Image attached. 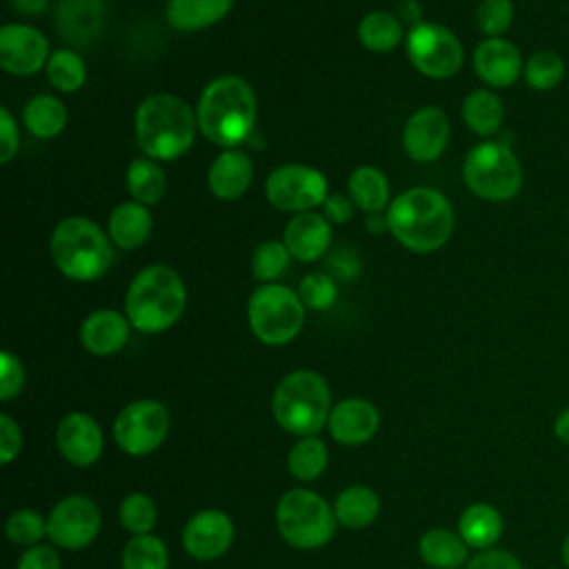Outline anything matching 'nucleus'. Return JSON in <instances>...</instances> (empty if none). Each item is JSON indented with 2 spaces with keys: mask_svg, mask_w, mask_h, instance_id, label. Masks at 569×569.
Instances as JSON below:
<instances>
[{
  "mask_svg": "<svg viewBox=\"0 0 569 569\" xmlns=\"http://www.w3.org/2000/svg\"><path fill=\"white\" fill-rule=\"evenodd\" d=\"M385 218L393 238L413 253L440 249L453 231L449 200L429 187H413L398 193L387 207Z\"/></svg>",
  "mask_w": 569,
  "mask_h": 569,
  "instance_id": "1",
  "label": "nucleus"
},
{
  "mask_svg": "<svg viewBox=\"0 0 569 569\" xmlns=\"http://www.w3.org/2000/svg\"><path fill=\"white\" fill-rule=\"evenodd\" d=\"M196 118L198 129L207 140L218 147L233 149L253 131V89L238 76H220L202 89Z\"/></svg>",
  "mask_w": 569,
  "mask_h": 569,
  "instance_id": "2",
  "label": "nucleus"
},
{
  "mask_svg": "<svg viewBox=\"0 0 569 569\" xmlns=\"http://www.w3.org/2000/svg\"><path fill=\"white\" fill-rule=\"evenodd\" d=\"M193 109L173 93H153L136 109V142L151 160L184 156L196 138Z\"/></svg>",
  "mask_w": 569,
  "mask_h": 569,
  "instance_id": "3",
  "label": "nucleus"
},
{
  "mask_svg": "<svg viewBox=\"0 0 569 569\" xmlns=\"http://www.w3.org/2000/svg\"><path fill=\"white\" fill-rule=\"evenodd\" d=\"M187 305V289L176 269L149 264L136 273L127 289L124 316L142 333H160L173 327Z\"/></svg>",
  "mask_w": 569,
  "mask_h": 569,
  "instance_id": "4",
  "label": "nucleus"
},
{
  "mask_svg": "<svg viewBox=\"0 0 569 569\" xmlns=\"http://www.w3.org/2000/svg\"><path fill=\"white\" fill-rule=\"evenodd\" d=\"M53 264L71 280H98L113 260L111 238L84 216L62 218L49 240Z\"/></svg>",
  "mask_w": 569,
  "mask_h": 569,
  "instance_id": "5",
  "label": "nucleus"
},
{
  "mask_svg": "<svg viewBox=\"0 0 569 569\" xmlns=\"http://www.w3.org/2000/svg\"><path fill=\"white\" fill-rule=\"evenodd\" d=\"M273 418L293 436H316L329 420L331 391L327 380L309 369L287 373L273 391Z\"/></svg>",
  "mask_w": 569,
  "mask_h": 569,
  "instance_id": "6",
  "label": "nucleus"
},
{
  "mask_svg": "<svg viewBox=\"0 0 569 569\" xmlns=\"http://www.w3.org/2000/svg\"><path fill=\"white\" fill-rule=\"evenodd\" d=\"M278 531L296 549H318L336 531V513L329 502L311 489H289L276 507Z\"/></svg>",
  "mask_w": 569,
  "mask_h": 569,
  "instance_id": "7",
  "label": "nucleus"
},
{
  "mask_svg": "<svg viewBox=\"0 0 569 569\" xmlns=\"http://www.w3.org/2000/svg\"><path fill=\"white\" fill-rule=\"evenodd\" d=\"M462 178L469 191L478 198L489 202H505L520 191L522 167L507 144L487 140L467 153Z\"/></svg>",
  "mask_w": 569,
  "mask_h": 569,
  "instance_id": "8",
  "label": "nucleus"
},
{
  "mask_svg": "<svg viewBox=\"0 0 569 569\" xmlns=\"http://www.w3.org/2000/svg\"><path fill=\"white\" fill-rule=\"evenodd\" d=\"M247 318L253 336L260 342L280 347L300 333L305 322V305L289 287L267 282L251 293Z\"/></svg>",
  "mask_w": 569,
  "mask_h": 569,
  "instance_id": "9",
  "label": "nucleus"
},
{
  "mask_svg": "<svg viewBox=\"0 0 569 569\" xmlns=\"http://www.w3.org/2000/svg\"><path fill=\"white\" fill-rule=\"evenodd\" d=\"M411 64L429 78H451L460 71L465 51L460 40L438 22H418L407 36Z\"/></svg>",
  "mask_w": 569,
  "mask_h": 569,
  "instance_id": "10",
  "label": "nucleus"
},
{
  "mask_svg": "<svg viewBox=\"0 0 569 569\" xmlns=\"http://www.w3.org/2000/svg\"><path fill=\"white\" fill-rule=\"evenodd\" d=\"M267 200L280 211H311L327 200V178L309 164H280L264 184Z\"/></svg>",
  "mask_w": 569,
  "mask_h": 569,
  "instance_id": "11",
  "label": "nucleus"
},
{
  "mask_svg": "<svg viewBox=\"0 0 569 569\" xmlns=\"http://www.w3.org/2000/svg\"><path fill=\"white\" fill-rule=\"evenodd\" d=\"M169 433V411L156 400H136L127 405L116 422V445L129 456H147L156 451Z\"/></svg>",
  "mask_w": 569,
  "mask_h": 569,
  "instance_id": "12",
  "label": "nucleus"
},
{
  "mask_svg": "<svg viewBox=\"0 0 569 569\" xmlns=\"http://www.w3.org/2000/svg\"><path fill=\"white\" fill-rule=\"evenodd\" d=\"M100 531V511L87 496H67L58 500L47 518V536L62 549H82Z\"/></svg>",
  "mask_w": 569,
  "mask_h": 569,
  "instance_id": "13",
  "label": "nucleus"
},
{
  "mask_svg": "<svg viewBox=\"0 0 569 569\" xmlns=\"http://www.w3.org/2000/svg\"><path fill=\"white\" fill-rule=\"evenodd\" d=\"M233 542V522L220 509L193 513L182 529V547L196 560H216Z\"/></svg>",
  "mask_w": 569,
  "mask_h": 569,
  "instance_id": "14",
  "label": "nucleus"
},
{
  "mask_svg": "<svg viewBox=\"0 0 569 569\" xmlns=\"http://www.w3.org/2000/svg\"><path fill=\"white\" fill-rule=\"evenodd\" d=\"M47 38L27 24H4L0 29V67L13 76H31L47 67Z\"/></svg>",
  "mask_w": 569,
  "mask_h": 569,
  "instance_id": "15",
  "label": "nucleus"
},
{
  "mask_svg": "<svg viewBox=\"0 0 569 569\" xmlns=\"http://www.w3.org/2000/svg\"><path fill=\"white\" fill-rule=\"evenodd\" d=\"M449 142V120L440 107H420L402 131L405 153L416 162L436 160Z\"/></svg>",
  "mask_w": 569,
  "mask_h": 569,
  "instance_id": "16",
  "label": "nucleus"
},
{
  "mask_svg": "<svg viewBox=\"0 0 569 569\" xmlns=\"http://www.w3.org/2000/svg\"><path fill=\"white\" fill-rule=\"evenodd\" d=\"M56 445L67 462L76 467H89L102 453V429L89 413L71 411L58 425Z\"/></svg>",
  "mask_w": 569,
  "mask_h": 569,
  "instance_id": "17",
  "label": "nucleus"
},
{
  "mask_svg": "<svg viewBox=\"0 0 569 569\" xmlns=\"http://www.w3.org/2000/svg\"><path fill=\"white\" fill-rule=\"evenodd\" d=\"M380 425L378 409L365 398H347L331 407L327 429L340 445L353 447L367 442Z\"/></svg>",
  "mask_w": 569,
  "mask_h": 569,
  "instance_id": "18",
  "label": "nucleus"
},
{
  "mask_svg": "<svg viewBox=\"0 0 569 569\" xmlns=\"http://www.w3.org/2000/svg\"><path fill=\"white\" fill-rule=\"evenodd\" d=\"M473 69L489 87H511L525 64L516 44L505 38H487L473 51Z\"/></svg>",
  "mask_w": 569,
  "mask_h": 569,
  "instance_id": "19",
  "label": "nucleus"
},
{
  "mask_svg": "<svg viewBox=\"0 0 569 569\" xmlns=\"http://www.w3.org/2000/svg\"><path fill=\"white\" fill-rule=\"evenodd\" d=\"M331 244V224L316 211L296 213L284 227V247L302 262H313Z\"/></svg>",
  "mask_w": 569,
  "mask_h": 569,
  "instance_id": "20",
  "label": "nucleus"
},
{
  "mask_svg": "<svg viewBox=\"0 0 569 569\" xmlns=\"http://www.w3.org/2000/svg\"><path fill=\"white\" fill-rule=\"evenodd\" d=\"M129 318L113 309H98L80 325V342L93 356L118 353L129 340Z\"/></svg>",
  "mask_w": 569,
  "mask_h": 569,
  "instance_id": "21",
  "label": "nucleus"
},
{
  "mask_svg": "<svg viewBox=\"0 0 569 569\" xmlns=\"http://www.w3.org/2000/svg\"><path fill=\"white\" fill-rule=\"evenodd\" d=\"M104 2L102 0H62L58 7V27L64 40L73 44H89L98 38L104 27Z\"/></svg>",
  "mask_w": 569,
  "mask_h": 569,
  "instance_id": "22",
  "label": "nucleus"
},
{
  "mask_svg": "<svg viewBox=\"0 0 569 569\" xmlns=\"http://www.w3.org/2000/svg\"><path fill=\"white\" fill-rule=\"evenodd\" d=\"M251 178H253L251 158L238 149L222 151L207 171L209 191L222 200L240 198L249 189Z\"/></svg>",
  "mask_w": 569,
  "mask_h": 569,
  "instance_id": "23",
  "label": "nucleus"
},
{
  "mask_svg": "<svg viewBox=\"0 0 569 569\" xmlns=\"http://www.w3.org/2000/svg\"><path fill=\"white\" fill-rule=\"evenodd\" d=\"M151 224L153 220L147 204H140L136 200L120 202L109 216V238L120 249H138L147 242Z\"/></svg>",
  "mask_w": 569,
  "mask_h": 569,
  "instance_id": "24",
  "label": "nucleus"
},
{
  "mask_svg": "<svg viewBox=\"0 0 569 569\" xmlns=\"http://www.w3.org/2000/svg\"><path fill=\"white\" fill-rule=\"evenodd\" d=\"M502 516L487 502L469 505L458 518V533L473 549H491L502 533Z\"/></svg>",
  "mask_w": 569,
  "mask_h": 569,
  "instance_id": "25",
  "label": "nucleus"
},
{
  "mask_svg": "<svg viewBox=\"0 0 569 569\" xmlns=\"http://www.w3.org/2000/svg\"><path fill=\"white\" fill-rule=\"evenodd\" d=\"M233 0H169L167 20L178 31H200L220 22Z\"/></svg>",
  "mask_w": 569,
  "mask_h": 569,
  "instance_id": "26",
  "label": "nucleus"
},
{
  "mask_svg": "<svg viewBox=\"0 0 569 569\" xmlns=\"http://www.w3.org/2000/svg\"><path fill=\"white\" fill-rule=\"evenodd\" d=\"M467 542L449 529H429L418 542L420 558L433 569H458L467 560Z\"/></svg>",
  "mask_w": 569,
  "mask_h": 569,
  "instance_id": "27",
  "label": "nucleus"
},
{
  "mask_svg": "<svg viewBox=\"0 0 569 569\" xmlns=\"http://www.w3.org/2000/svg\"><path fill=\"white\" fill-rule=\"evenodd\" d=\"M378 511H380L378 493L362 485L342 489L333 502L336 520L349 529H360V527L371 525L376 520Z\"/></svg>",
  "mask_w": 569,
  "mask_h": 569,
  "instance_id": "28",
  "label": "nucleus"
},
{
  "mask_svg": "<svg viewBox=\"0 0 569 569\" xmlns=\"http://www.w3.org/2000/svg\"><path fill=\"white\" fill-rule=\"evenodd\" d=\"M347 189L353 204L367 213H380L389 204V180L378 167L362 164L353 169Z\"/></svg>",
  "mask_w": 569,
  "mask_h": 569,
  "instance_id": "29",
  "label": "nucleus"
},
{
  "mask_svg": "<svg viewBox=\"0 0 569 569\" xmlns=\"http://www.w3.org/2000/svg\"><path fill=\"white\" fill-rule=\"evenodd\" d=\"M505 118L500 98L487 89L471 91L462 102V120L478 136H493Z\"/></svg>",
  "mask_w": 569,
  "mask_h": 569,
  "instance_id": "30",
  "label": "nucleus"
},
{
  "mask_svg": "<svg viewBox=\"0 0 569 569\" xmlns=\"http://www.w3.org/2000/svg\"><path fill=\"white\" fill-rule=\"evenodd\" d=\"M22 120L36 138H56L67 124V107L58 98L42 93L27 102Z\"/></svg>",
  "mask_w": 569,
  "mask_h": 569,
  "instance_id": "31",
  "label": "nucleus"
},
{
  "mask_svg": "<svg viewBox=\"0 0 569 569\" xmlns=\"http://www.w3.org/2000/svg\"><path fill=\"white\" fill-rule=\"evenodd\" d=\"M358 38L365 49L376 53L393 51L402 40V24L389 11H371L360 20Z\"/></svg>",
  "mask_w": 569,
  "mask_h": 569,
  "instance_id": "32",
  "label": "nucleus"
},
{
  "mask_svg": "<svg viewBox=\"0 0 569 569\" xmlns=\"http://www.w3.org/2000/svg\"><path fill=\"white\" fill-rule=\"evenodd\" d=\"M127 187L136 202L156 204L164 196L167 176L151 158H136L127 169Z\"/></svg>",
  "mask_w": 569,
  "mask_h": 569,
  "instance_id": "33",
  "label": "nucleus"
},
{
  "mask_svg": "<svg viewBox=\"0 0 569 569\" xmlns=\"http://www.w3.org/2000/svg\"><path fill=\"white\" fill-rule=\"evenodd\" d=\"M327 460L329 451L325 442L316 436H305L289 449L287 467L298 480H316L325 471Z\"/></svg>",
  "mask_w": 569,
  "mask_h": 569,
  "instance_id": "34",
  "label": "nucleus"
},
{
  "mask_svg": "<svg viewBox=\"0 0 569 569\" xmlns=\"http://www.w3.org/2000/svg\"><path fill=\"white\" fill-rule=\"evenodd\" d=\"M122 569H169V553L160 538L133 536L122 551Z\"/></svg>",
  "mask_w": 569,
  "mask_h": 569,
  "instance_id": "35",
  "label": "nucleus"
},
{
  "mask_svg": "<svg viewBox=\"0 0 569 569\" xmlns=\"http://www.w3.org/2000/svg\"><path fill=\"white\" fill-rule=\"evenodd\" d=\"M47 78L58 91H76L84 84L87 67L73 49H58L47 60Z\"/></svg>",
  "mask_w": 569,
  "mask_h": 569,
  "instance_id": "36",
  "label": "nucleus"
},
{
  "mask_svg": "<svg viewBox=\"0 0 569 569\" xmlns=\"http://www.w3.org/2000/svg\"><path fill=\"white\" fill-rule=\"evenodd\" d=\"M525 82L531 89L538 91H549L558 87L565 78V60L556 51H536L527 62H525Z\"/></svg>",
  "mask_w": 569,
  "mask_h": 569,
  "instance_id": "37",
  "label": "nucleus"
},
{
  "mask_svg": "<svg viewBox=\"0 0 569 569\" xmlns=\"http://www.w3.org/2000/svg\"><path fill=\"white\" fill-rule=\"evenodd\" d=\"M120 522L133 536L151 533L158 522V509L153 500L144 493H129L120 502Z\"/></svg>",
  "mask_w": 569,
  "mask_h": 569,
  "instance_id": "38",
  "label": "nucleus"
},
{
  "mask_svg": "<svg viewBox=\"0 0 569 569\" xmlns=\"http://www.w3.org/2000/svg\"><path fill=\"white\" fill-rule=\"evenodd\" d=\"M289 249L284 247V242L278 240H267L262 244L256 247L253 256H251V271L253 278L260 282H273L289 264Z\"/></svg>",
  "mask_w": 569,
  "mask_h": 569,
  "instance_id": "39",
  "label": "nucleus"
},
{
  "mask_svg": "<svg viewBox=\"0 0 569 569\" xmlns=\"http://www.w3.org/2000/svg\"><path fill=\"white\" fill-rule=\"evenodd\" d=\"M4 531L13 545L33 547L47 536V520L36 509H18L7 518Z\"/></svg>",
  "mask_w": 569,
  "mask_h": 569,
  "instance_id": "40",
  "label": "nucleus"
},
{
  "mask_svg": "<svg viewBox=\"0 0 569 569\" xmlns=\"http://www.w3.org/2000/svg\"><path fill=\"white\" fill-rule=\"evenodd\" d=\"M476 22L487 38H500L513 22L511 0H482L476 11Z\"/></svg>",
  "mask_w": 569,
  "mask_h": 569,
  "instance_id": "41",
  "label": "nucleus"
},
{
  "mask_svg": "<svg viewBox=\"0 0 569 569\" xmlns=\"http://www.w3.org/2000/svg\"><path fill=\"white\" fill-rule=\"evenodd\" d=\"M298 296L309 309H329L336 300V280L327 273H309L298 287Z\"/></svg>",
  "mask_w": 569,
  "mask_h": 569,
  "instance_id": "42",
  "label": "nucleus"
},
{
  "mask_svg": "<svg viewBox=\"0 0 569 569\" xmlns=\"http://www.w3.org/2000/svg\"><path fill=\"white\" fill-rule=\"evenodd\" d=\"M24 382V369L22 362L11 353L2 351L0 353V400H11L20 393Z\"/></svg>",
  "mask_w": 569,
  "mask_h": 569,
  "instance_id": "43",
  "label": "nucleus"
},
{
  "mask_svg": "<svg viewBox=\"0 0 569 569\" xmlns=\"http://www.w3.org/2000/svg\"><path fill=\"white\" fill-rule=\"evenodd\" d=\"M467 569H522V565L505 549H482L467 562Z\"/></svg>",
  "mask_w": 569,
  "mask_h": 569,
  "instance_id": "44",
  "label": "nucleus"
},
{
  "mask_svg": "<svg viewBox=\"0 0 569 569\" xmlns=\"http://www.w3.org/2000/svg\"><path fill=\"white\" fill-rule=\"evenodd\" d=\"M20 447H22V433H20L18 425L7 413H2L0 416V460H2V465H9L18 456Z\"/></svg>",
  "mask_w": 569,
  "mask_h": 569,
  "instance_id": "45",
  "label": "nucleus"
},
{
  "mask_svg": "<svg viewBox=\"0 0 569 569\" xmlns=\"http://www.w3.org/2000/svg\"><path fill=\"white\" fill-rule=\"evenodd\" d=\"M16 569H60V558L51 547L33 545L22 551Z\"/></svg>",
  "mask_w": 569,
  "mask_h": 569,
  "instance_id": "46",
  "label": "nucleus"
},
{
  "mask_svg": "<svg viewBox=\"0 0 569 569\" xmlns=\"http://www.w3.org/2000/svg\"><path fill=\"white\" fill-rule=\"evenodd\" d=\"M327 269L331 273L333 280H342V282H349L353 278H358V271H360V262H358V256L349 249H338L331 253L329 262H327Z\"/></svg>",
  "mask_w": 569,
  "mask_h": 569,
  "instance_id": "47",
  "label": "nucleus"
},
{
  "mask_svg": "<svg viewBox=\"0 0 569 569\" xmlns=\"http://www.w3.org/2000/svg\"><path fill=\"white\" fill-rule=\"evenodd\" d=\"M18 127L7 107L0 109V162H9L18 153Z\"/></svg>",
  "mask_w": 569,
  "mask_h": 569,
  "instance_id": "48",
  "label": "nucleus"
},
{
  "mask_svg": "<svg viewBox=\"0 0 569 569\" xmlns=\"http://www.w3.org/2000/svg\"><path fill=\"white\" fill-rule=\"evenodd\" d=\"M322 209H325V218L329 222H336V224H345L351 220V213H353V200L347 198V196H327V200L322 202Z\"/></svg>",
  "mask_w": 569,
  "mask_h": 569,
  "instance_id": "49",
  "label": "nucleus"
},
{
  "mask_svg": "<svg viewBox=\"0 0 569 569\" xmlns=\"http://www.w3.org/2000/svg\"><path fill=\"white\" fill-rule=\"evenodd\" d=\"M553 436L562 442V445H569V407L562 409L556 420H553Z\"/></svg>",
  "mask_w": 569,
  "mask_h": 569,
  "instance_id": "50",
  "label": "nucleus"
},
{
  "mask_svg": "<svg viewBox=\"0 0 569 569\" xmlns=\"http://www.w3.org/2000/svg\"><path fill=\"white\" fill-rule=\"evenodd\" d=\"M11 4L22 13H38L47 7V0H11Z\"/></svg>",
  "mask_w": 569,
  "mask_h": 569,
  "instance_id": "51",
  "label": "nucleus"
},
{
  "mask_svg": "<svg viewBox=\"0 0 569 569\" xmlns=\"http://www.w3.org/2000/svg\"><path fill=\"white\" fill-rule=\"evenodd\" d=\"M367 229L369 231H380V229H389L387 227V218L382 220L378 213H373V216H369V220H367Z\"/></svg>",
  "mask_w": 569,
  "mask_h": 569,
  "instance_id": "52",
  "label": "nucleus"
},
{
  "mask_svg": "<svg viewBox=\"0 0 569 569\" xmlns=\"http://www.w3.org/2000/svg\"><path fill=\"white\" fill-rule=\"evenodd\" d=\"M560 556H562V562H565V567L569 569V531H567V536H565V540H562V547H560Z\"/></svg>",
  "mask_w": 569,
  "mask_h": 569,
  "instance_id": "53",
  "label": "nucleus"
}]
</instances>
